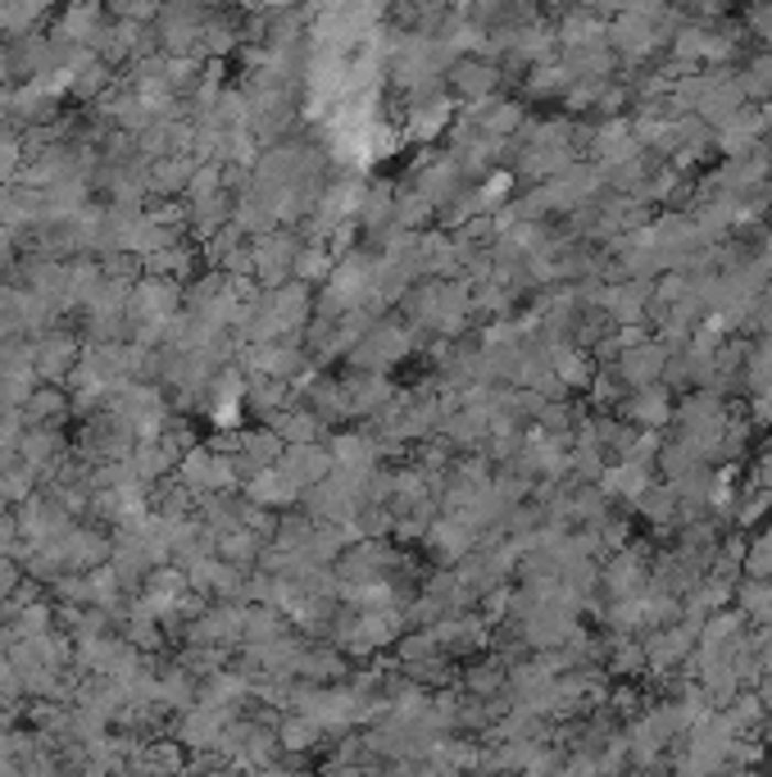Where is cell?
Masks as SVG:
<instances>
[{
	"label": "cell",
	"instance_id": "obj_2",
	"mask_svg": "<svg viewBox=\"0 0 772 777\" xmlns=\"http://www.w3.org/2000/svg\"><path fill=\"white\" fill-rule=\"evenodd\" d=\"M632 410H637V419H645V423H664V419H668V400L659 396V391H645V396L632 404Z\"/></svg>",
	"mask_w": 772,
	"mask_h": 777
},
{
	"label": "cell",
	"instance_id": "obj_1",
	"mask_svg": "<svg viewBox=\"0 0 772 777\" xmlns=\"http://www.w3.org/2000/svg\"><path fill=\"white\" fill-rule=\"evenodd\" d=\"M659 368H664V350H659V346H645V342H641V350H632L628 359H622V374H628L632 382H650V378L659 374Z\"/></svg>",
	"mask_w": 772,
	"mask_h": 777
}]
</instances>
